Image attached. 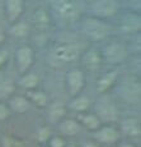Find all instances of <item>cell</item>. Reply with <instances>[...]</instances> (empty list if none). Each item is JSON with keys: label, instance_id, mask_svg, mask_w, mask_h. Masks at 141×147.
Masks as SVG:
<instances>
[{"label": "cell", "instance_id": "25", "mask_svg": "<svg viewBox=\"0 0 141 147\" xmlns=\"http://www.w3.org/2000/svg\"><path fill=\"white\" fill-rule=\"evenodd\" d=\"M14 83L10 80L0 81V98H9L14 94Z\"/></svg>", "mask_w": 141, "mask_h": 147}, {"label": "cell", "instance_id": "10", "mask_svg": "<svg viewBox=\"0 0 141 147\" xmlns=\"http://www.w3.org/2000/svg\"><path fill=\"white\" fill-rule=\"evenodd\" d=\"M118 28L125 35L139 33L140 28H141L140 13L131 10V12H126L125 14H122V17L120 19V23H118Z\"/></svg>", "mask_w": 141, "mask_h": 147}, {"label": "cell", "instance_id": "22", "mask_svg": "<svg viewBox=\"0 0 141 147\" xmlns=\"http://www.w3.org/2000/svg\"><path fill=\"white\" fill-rule=\"evenodd\" d=\"M26 96L28 100L31 101V104L35 105L36 107H38V109H45L50 104L49 96L45 94V92L38 91L37 88L31 90V91H26Z\"/></svg>", "mask_w": 141, "mask_h": 147}, {"label": "cell", "instance_id": "24", "mask_svg": "<svg viewBox=\"0 0 141 147\" xmlns=\"http://www.w3.org/2000/svg\"><path fill=\"white\" fill-rule=\"evenodd\" d=\"M19 84H21V87H23L26 91L36 90L39 84V77L37 73L29 70V72H26V73H23V74H21Z\"/></svg>", "mask_w": 141, "mask_h": 147}, {"label": "cell", "instance_id": "28", "mask_svg": "<svg viewBox=\"0 0 141 147\" xmlns=\"http://www.w3.org/2000/svg\"><path fill=\"white\" fill-rule=\"evenodd\" d=\"M66 143H67V141H66V138L63 137L61 134H59V136H51L50 137V140L47 141V143H46V146L47 147H65L66 146Z\"/></svg>", "mask_w": 141, "mask_h": 147}, {"label": "cell", "instance_id": "11", "mask_svg": "<svg viewBox=\"0 0 141 147\" xmlns=\"http://www.w3.org/2000/svg\"><path fill=\"white\" fill-rule=\"evenodd\" d=\"M120 95L127 104H131V105L139 104L140 96H141L140 81L131 80V81H127L126 83H123L122 87L120 88Z\"/></svg>", "mask_w": 141, "mask_h": 147}, {"label": "cell", "instance_id": "26", "mask_svg": "<svg viewBox=\"0 0 141 147\" xmlns=\"http://www.w3.org/2000/svg\"><path fill=\"white\" fill-rule=\"evenodd\" d=\"M1 145L3 147H24L26 142L22 138H18L12 134H5L1 138Z\"/></svg>", "mask_w": 141, "mask_h": 147}, {"label": "cell", "instance_id": "13", "mask_svg": "<svg viewBox=\"0 0 141 147\" xmlns=\"http://www.w3.org/2000/svg\"><path fill=\"white\" fill-rule=\"evenodd\" d=\"M5 17L10 24L19 21L26 10V1L24 0H4Z\"/></svg>", "mask_w": 141, "mask_h": 147}, {"label": "cell", "instance_id": "6", "mask_svg": "<svg viewBox=\"0 0 141 147\" xmlns=\"http://www.w3.org/2000/svg\"><path fill=\"white\" fill-rule=\"evenodd\" d=\"M52 55L55 59L64 63H71L80 58L81 46L76 42H60L52 49Z\"/></svg>", "mask_w": 141, "mask_h": 147}, {"label": "cell", "instance_id": "21", "mask_svg": "<svg viewBox=\"0 0 141 147\" xmlns=\"http://www.w3.org/2000/svg\"><path fill=\"white\" fill-rule=\"evenodd\" d=\"M90 106H92V101H90V98L88 96L83 95V94H79L76 96H74V97H71L69 105H67V109L80 114V113L89 111Z\"/></svg>", "mask_w": 141, "mask_h": 147}, {"label": "cell", "instance_id": "7", "mask_svg": "<svg viewBox=\"0 0 141 147\" xmlns=\"http://www.w3.org/2000/svg\"><path fill=\"white\" fill-rule=\"evenodd\" d=\"M14 61H15L17 70L21 74L29 72L36 61V54L33 47L29 45H21L19 47H17L14 53Z\"/></svg>", "mask_w": 141, "mask_h": 147}, {"label": "cell", "instance_id": "3", "mask_svg": "<svg viewBox=\"0 0 141 147\" xmlns=\"http://www.w3.org/2000/svg\"><path fill=\"white\" fill-rule=\"evenodd\" d=\"M93 113L99 118L102 124H113L120 117V110L117 105L107 94L99 95V97L95 100Z\"/></svg>", "mask_w": 141, "mask_h": 147}, {"label": "cell", "instance_id": "20", "mask_svg": "<svg viewBox=\"0 0 141 147\" xmlns=\"http://www.w3.org/2000/svg\"><path fill=\"white\" fill-rule=\"evenodd\" d=\"M76 119L79 120V123L81 124L83 129H86V131H90V132H94L102 125V121L99 120V118L94 114V113H80L78 114V118Z\"/></svg>", "mask_w": 141, "mask_h": 147}, {"label": "cell", "instance_id": "19", "mask_svg": "<svg viewBox=\"0 0 141 147\" xmlns=\"http://www.w3.org/2000/svg\"><path fill=\"white\" fill-rule=\"evenodd\" d=\"M67 106L61 101H53L47 105V119L51 124H59L66 117Z\"/></svg>", "mask_w": 141, "mask_h": 147}, {"label": "cell", "instance_id": "23", "mask_svg": "<svg viewBox=\"0 0 141 147\" xmlns=\"http://www.w3.org/2000/svg\"><path fill=\"white\" fill-rule=\"evenodd\" d=\"M9 33L15 38H26L31 33V24L27 21L19 19V21L10 24Z\"/></svg>", "mask_w": 141, "mask_h": 147}, {"label": "cell", "instance_id": "31", "mask_svg": "<svg viewBox=\"0 0 141 147\" xmlns=\"http://www.w3.org/2000/svg\"><path fill=\"white\" fill-rule=\"evenodd\" d=\"M80 147H100V145L97 142V141H94L93 138H89V140H85L83 143H81Z\"/></svg>", "mask_w": 141, "mask_h": 147}, {"label": "cell", "instance_id": "1", "mask_svg": "<svg viewBox=\"0 0 141 147\" xmlns=\"http://www.w3.org/2000/svg\"><path fill=\"white\" fill-rule=\"evenodd\" d=\"M81 32L88 40L99 42L107 40L111 36L112 26L108 23V21L88 14L81 21Z\"/></svg>", "mask_w": 141, "mask_h": 147}, {"label": "cell", "instance_id": "32", "mask_svg": "<svg viewBox=\"0 0 141 147\" xmlns=\"http://www.w3.org/2000/svg\"><path fill=\"white\" fill-rule=\"evenodd\" d=\"M118 147H137V146H135L134 143H131V142H123V143H121Z\"/></svg>", "mask_w": 141, "mask_h": 147}, {"label": "cell", "instance_id": "5", "mask_svg": "<svg viewBox=\"0 0 141 147\" xmlns=\"http://www.w3.org/2000/svg\"><path fill=\"white\" fill-rule=\"evenodd\" d=\"M103 63L109 65H121L128 58V47L121 41H111L107 42L102 49Z\"/></svg>", "mask_w": 141, "mask_h": 147}, {"label": "cell", "instance_id": "2", "mask_svg": "<svg viewBox=\"0 0 141 147\" xmlns=\"http://www.w3.org/2000/svg\"><path fill=\"white\" fill-rule=\"evenodd\" d=\"M50 13L64 23L78 21L80 9L76 0H49Z\"/></svg>", "mask_w": 141, "mask_h": 147}, {"label": "cell", "instance_id": "8", "mask_svg": "<svg viewBox=\"0 0 141 147\" xmlns=\"http://www.w3.org/2000/svg\"><path fill=\"white\" fill-rule=\"evenodd\" d=\"M85 73L81 68H72L65 76V84H66L67 94L70 97H74L79 94H81L85 87Z\"/></svg>", "mask_w": 141, "mask_h": 147}, {"label": "cell", "instance_id": "14", "mask_svg": "<svg viewBox=\"0 0 141 147\" xmlns=\"http://www.w3.org/2000/svg\"><path fill=\"white\" fill-rule=\"evenodd\" d=\"M52 21V14L45 7H38L32 13V26L39 32H45L50 27Z\"/></svg>", "mask_w": 141, "mask_h": 147}, {"label": "cell", "instance_id": "4", "mask_svg": "<svg viewBox=\"0 0 141 147\" xmlns=\"http://www.w3.org/2000/svg\"><path fill=\"white\" fill-rule=\"evenodd\" d=\"M121 10L120 0H90L88 4L89 16L97 17V18L108 19L116 17Z\"/></svg>", "mask_w": 141, "mask_h": 147}, {"label": "cell", "instance_id": "30", "mask_svg": "<svg viewBox=\"0 0 141 147\" xmlns=\"http://www.w3.org/2000/svg\"><path fill=\"white\" fill-rule=\"evenodd\" d=\"M9 56H10V54L7 49H0V69L8 63Z\"/></svg>", "mask_w": 141, "mask_h": 147}, {"label": "cell", "instance_id": "17", "mask_svg": "<svg viewBox=\"0 0 141 147\" xmlns=\"http://www.w3.org/2000/svg\"><path fill=\"white\" fill-rule=\"evenodd\" d=\"M120 133L128 138H137L141 134V125L140 120L135 117L125 118L120 124Z\"/></svg>", "mask_w": 141, "mask_h": 147}, {"label": "cell", "instance_id": "33", "mask_svg": "<svg viewBox=\"0 0 141 147\" xmlns=\"http://www.w3.org/2000/svg\"><path fill=\"white\" fill-rule=\"evenodd\" d=\"M65 147H78L76 145H74V143H66V146Z\"/></svg>", "mask_w": 141, "mask_h": 147}, {"label": "cell", "instance_id": "18", "mask_svg": "<svg viewBox=\"0 0 141 147\" xmlns=\"http://www.w3.org/2000/svg\"><path fill=\"white\" fill-rule=\"evenodd\" d=\"M8 106H9L10 111L15 113V114H24V113L29 111L32 104L27 98L26 95H12L8 98Z\"/></svg>", "mask_w": 141, "mask_h": 147}, {"label": "cell", "instance_id": "27", "mask_svg": "<svg viewBox=\"0 0 141 147\" xmlns=\"http://www.w3.org/2000/svg\"><path fill=\"white\" fill-rule=\"evenodd\" d=\"M52 136V131L49 125H43L37 131V141L42 145H46L47 141Z\"/></svg>", "mask_w": 141, "mask_h": 147}, {"label": "cell", "instance_id": "15", "mask_svg": "<svg viewBox=\"0 0 141 147\" xmlns=\"http://www.w3.org/2000/svg\"><path fill=\"white\" fill-rule=\"evenodd\" d=\"M118 73L117 69H112L108 70L107 73H104L103 76H100L98 78L97 83H95V91L98 92V95H103L107 94L109 90H112L114 87V84L117 83L118 81Z\"/></svg>", "mask_w": 141, "mask_h": 147}, {"label": "cell", "instance_id": "12", "mask_svg": "<svg viewBox=\"0 0 141 147\" xmlns=\"http://www.w3.org/2000/svg\"><path fill=\"white\" fill-rule=\"evenodd\" d=\"M80 58L81 61H83L84 68L88 70H97L103 64L102 53L97 47H88L86 50L81 51Z\"/></svg>", "mask_w": 141, "mask_h": 147}, {"label": "cell", "instance_id": "29", "mask_svg": "<svg viewBox=\"0 0 141 147\" xmlns=\"http://www.w3.org/2000/svg\"><path fill=\"white\" fill-rule=\"evenodd\" d=\"M12 114H13V113L10 111L8 104L0 101V121H4V120H7V119H9Z\"/></svg>", "mask_w": 141, "mask_h": 147}, {"label": "cell", "instance_id": "16", "mask_svg": "<svg viewBox=\"0 0 141 147\" xmlns=\"http://www.w3.org/2000/svg\"><path fill=\"white\" fill-rule=\"evenodd\" d=\"M59 125V132L63 137H75L79 133H81L83 127L79 123L76 118H66L65 117L63 120H60Z\"/></svg>", "mask_w": 141, "mask_h": 147}, {"label": "cell", "instance_id": "34", "mask_svg": "<svg viewBox=\"0 0 141 147\" xmlns=\"http://www.w3.org/2000/svg\"><path fill=\"white\" fill-rule=\"evenodd\" d=\"M43 147H47V146H43Z\"/></svg>", "mask_w": 141, "mask_h": 147}, {"label": "cell", "instance_id": "9", "mask_svg": "<svg viewBox=\"0 0 141 147\" xmlns=\"http://www.w3.org/2000/svg\"><path fill=\"white\" fill-rule=\"evenodd\" d=\"M120 129L116 128L113 124H102L97 131L93 132V140L99 145H114L120 141Z\"/></svg>", "mask_w": 141, "mask_h": 147}]
</instances>
